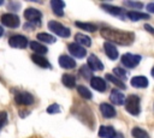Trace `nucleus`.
<instances>
[{
	"mask_svg": "<svg viewBox=\"0 0 154 138\" xmlns=\"http://www.w3.org/2000/svg\"><path fill=\"white\" fill-rule=\"evenodd\" d=\"M51 7L53 10V13L55 16H59V17H63L64 16V7H65V2L64 1H60V0H52L51 1Z\"/></svg>",
	"mask_w": 154,
	"mask_h": 138,
	"instance_id": "f3484780",
	"label": "nucleus"
},
{
	"mask_svg": "<svg viewBox=\"0 0 154 138\" xmlns=\"http://www.w3.org/2000/svg\"><path fill=\"white\" fill-rule=\"evenodd\" d=\"M124 5L129 6V7H132V8H136V10L142 8V6H143L142 2H135V1H124Z\"/></svg>",
	"mask_w": 154,
	"mask_h": 138,
	"instance_id": "473e14b6",
	"label": "nucleus"
},
{
	"mask_svg": "<svg viewBox=\"0 0 154 138\" xmlns=\"http://www.w3.org/2000/svg\"><path fill=\"white\" fill-rule=\"evenodd\" d=\"M100 34L103 38H106L111 42L122 44V46H129L135 40V35L132 32L120 31V30L111 29V28H102L100 30Z\"/></svg>",
	"mask_w": 154,
	"mask_h": 138,
	"instance_id": "f257e3e1",
	"label": "nucleus"
},
{
	"mask_svg": "<svg viewBox=\"0 0 154 138\" xmlns=\"http://www.w3.org/2000/svg\"><path fill=\"white\" fill-rule=\"evenodd\" d=\"M24 17L29 23H32L34 25H40L41 24V18H42V13L41 11H38L37 8L34 7H28L24 11Z\"/></svg>",
	"mask_w": 154,
	"mask_h": 138,
	"instance_id": "20e7f679",
	"label": "nucleus"
},
{
	"mask_svg": "<svg viewBox=\"0 0 154 138\" xmlns=\"http://www.w3.org/2000/svg\"><path fill=\"white\" fill-rule=\"evenodd\" d=\"M90 85L93 89H95L96 91H100V92H103L107 89V84H106L105 79H102L101 77H91Z\"/></svg>",
	"mask_w": 154,
	"mask_h": 138,
	"instance_id": "f8f14e48",
	"label": "nucleus"
},
{
	"mask_svg": "<svg viewBox=\"0 0 154 138\" xmlns=\"http://www.w3.org/2000/svg\"><path fill=\"white\" fill-rule=\"evenodd\" d=\"M19 115H20L22 118H24V116L29 115V112H19Z\"/></svg>",
	"mask_w": 154,
	"mask_h": 138,
	"instance_id": "4c0bfd02",
	"label": "nucleus"
},
{
	"mask_svg": "<svg viewBox=\"0 0 154 138\" xmlns=\"http://www.w3.org/2000/svg\"><path fill=\"white\" fill-rule=\"evenodd\" d=\"M101 7L106 12H108V13H111L113 16H120V14H123V8H120L118 6H113V5H108V4H101Z\"/></svg>",
	"mask_w": 154,
	"mask_h": 138,
	"instance_id": "b1692460",
	"label": "nucleus"
},
{
	"mask_svg": "<svg viewBox=\"0 0 154 138\" xmlns=\"http://www.w3.org/2000/svg\"><path fill=\"white\" fill-rule=\"evenodd\" d=\"M2 35H4V28H2L1 25H0V37H1Z\"/></svg>",
	"mask_w": 154,
	"mask_h": 138,
	"instance_id": "58836bf2",
	"label": "nucleus"
},
{
	"mask_svg": "<svg viewBox=\"0 0 154 138\" xmlns=\"http://www.w3.org/2000/svg\"><path fill=\"white\" fill-rule=\"evenodd\" d=\"M140 61H141V55H136L131 53H125L122 55V64L125 67L134 68L140 64Z\"/></svg>",
	"mask_w": 154,
	"mask_h": 138,
	"instance_id": "6e6552de",
	"label": "nucleus"
},
{
	"mask_svg": "<svg viewBox=\"0 0 154 138\" xmlns=\"http://www.w3.org/2000/svg\"><path fill=\"white\" fill-rule=\"evenodd\" d=\"M109 100H111V102L114 103V104H123V103L125 102V96H124V94H122L119 90L113 89V90L111 91V94H109Z\"/></svg>",
	"mask_w": 154,
	"mask_h": 138,
	"instance_id": "a211bd4d",
	"label": "nucleus"
},
{
	"mask_svg": "<svg viewBox=\"0 0 154 138\" xmlns=\"http://www.w3.org/2000/svg\"><path fill=\"white\" fill-rule=\"evenodd\" d=\"M0 19H1V23H2L5 26L12 28V29L18 28L19 24H20L19 17H18L17 14H14V13H4Z\"/></svg>",
	"mask_w": 154,
	"mask_h": 138,
	"instance_id": "0eeeda50",
	"label": "nucleus"
},
{
	"mask_svg": "<svg viewBox=\"0 0 154 138\" xmlns=\"http://www.w3.org/2000/svg\"><path fill=\"white\" fill-rule=\"evenodd\" d=\"M152 76H153V77H154V67H153V68H152Z\"/></svg>",
	"mask_w": 154,
	"mask_h": 138,
	"instance_id": "ea45409f",
	"label": "nucleus"
},
{
	"mask_svg": "<svg viewBox=\"0 0 154 138\" xmlns=\"http://www.w3.org/2000/svg\"><path fill=\"white\" fill-rule=\"evenodd\" d=\"M47 25H48V29L52 32H54L55 35H58L60 37H69L70 34H71L69 28H66L65 25H63L61 23H59L57 20H49Z\"/></svg>",
	"mask_w": 154,
	"mask_h": 138,
	"instance_id": "7ed1b4c3",
	"label": "nucleus"
},
{
	"mask_svg": "<svg viewBox=\"0 0 154 138\" xmlns=\"http://www.w3.org/2000/svg\"><path fill=\"white\" fill-rule=\"evenodd\" d=\"M99 137H101V138H117V132L112 126H100Z\"/></svg>",
	"mask_w": 154,
	"mask_h": 138,
	"instance_id": "4468645a",
	"label": "nucleus"
},
{
	"mask_svg": "<svg viewBox=\"0 0 154 138\" xmlns=\"http://www.w3.org/2000/svg\"><path fill=\"white\" fill-rule=\"evenodd\" d=\"M36 38H37L38 41L45 42V43H48V44L54 43V42L57 41V38H55L53 35H49V34H47V32H38V34L36 35Z\"/></svg>",
	"mask_w": 154,
	"mask_h": 138,
	"instance_id": "393cba45",
	"label": "nucleus"
},
{
	"mask_svg": "<svg viewBox=\"0 0 154 138\" xmlns=\"http://www.w3.org/2000/svg\"><path fill=\"white\" fill-rule=\"evenodd\" d=\"M87 66L91 71H102L103 70V64L101 62V60L95 54H90L89 55V58L87 60Z\"/></svg>",
	"mask_w": 154,
	"mask_h": 138,
	"instance_id": "9d476101",
	"label": "nucleus"
},
{
	"mask_svg": "<svg viewBox=\"0 0 154 138\" xmlns=\"http://www.w3.org/2000/svg\"><path fill=\"white\" fill-rule=\"evenodd\" d=\"M75 40H76V43H78L79 46L90 47V44H91L90 37L87 36V35H84V34H81V32H78V34L75 35Z\"/></svg>",
	"mask_w": 154,
	"mask_h": 138,
	"instance_id": "4be33fe9",
	"label": "nucleus"
},
{
	"mask_svg": "<svg viewBox=\"0 0 154 138\" xmlns=\"http://www.w3.org/2000/svg\"><path fill=\"white\" fill-rule=\"evenodd\" d=\"M130 83L134 88H146L148 85V79L144 76H135L131 78Z\"/></svg>",
	"mask_w": 154,
	"mask_h": 138,
	"instance_id": "6ab92c4d",
	"label": "nucleus"
},
{
	"mask_svg": "<svg viewBox=\"0 0 154 138\" xmlns=\"http://www.w3.org/2000/svg\"><path fill=\"white\" fill-rule=\"evenodd\" d=\"M100 112H101V114H102L105 118H107V119L114 118L116 114H117L114 107L111 106L109 103H106V102H103V103L100 104Z\"/></svg>",
	"mask_w": 154,
	"mask_h": 138,
	"instance_id": "ddd939ff",
	"label": "nucleus"
},
{
	"mask_svg": "<svg viewBox=\"0 0 154 138\" xmlns=\"http://www.w3.org/2000/svg\"><path fill=\"white\" fill-rule=\"evenodd\" d=\"M59 112H60V107L57 103H53V104L48 106V108H47V113L48 114H55V113H59Z\"/></svg>",
	"mask_w": 154,
	"mask_h": 138,
	"instance_id": "2f4dec72",
	"label": "nucleus"
},
{
	"mask_svg": "<svg viewBox=\"0 0 154 138\" xmlns=\"http://www.w3.org/2000/svg\"><path fill=\"white\" fill-rule=\"evenodd\" d=\"M144 28H146V30H147V31H150L152 34H154V28H153V26H150L149 24H146V25H144Z\"/></svg>",
	"mask_w": 154,
	"mask_h": 138,
	"instance_id": "e433bc0d",
	"label": "nucleus"
},
{
	"mask_svg": "<svg viewBox=\"0 0 154 138\" xmlns=\"http://www.w3.org/2000/svg\"><path fill=\"white\" fill-rule=\"evenodd\" d=\"M61 82H63V84H64L66 88H69V89H72V88L76 86V77L72 76V74H67V73L63 74Z\"/></svg>",
	"mask_w": 154,
	"mask_h": 138,
	"instance_id": "5701e85b",
	"label": "nucleus"
},
{
	"mask_svg": "<svg viewBox=\"0 0 154 138\" xmlns=\"http://www.w3.org/2000/svg\"><path fill=\"white\" fill-rule=\"evenodd\" d=\"M19 7H20V4L19 2H10L8 4V8H12L13 11H17Z\"/></svg>",
	"mask_w": 154,
	"mask_h": 138,
	"instance_id": "f704fd0d",
	"label": "nucleus"
},
{
	"mask_svg": "<svg viewBox=\"0 0 154 138\" xmlns=\"http://www.w3.org/2000/svg\"><path fill=\"white\" fill-rule=\"evenodd\" d=\"M125 109L131 115H138L140 114V97L137 95H130L125 100Z\"/></svg>",
	"mask_w": 154,
	"mask_h": 138,
	"instance_id": "f03ea898",
	"label": "nucleus"
},
{
	"mask_svg": "<svg viewBox=\"0 0 154 138\" xmlns=\"http://www.w3.org/2000/svg\"><path fill=\"white\" fill-rule=\"evenodd\" d=\"M8 44H10L12 48L24 49V48H26V46L29 44V41H28V38H26L24 35L16 34V35H12V36L8 37Z\"/></svg>",
	"mask_w": 154,
	"mask_h": 138,
	"instance_id": "39448f33",
	"label": "nucleus"
},
{
	"mask_svg": "<svg viewBox=\"0 0 154 138\" xmlns=\"http://www.w3.org/2000/svg\"><path fill=\"white\" fill-rule=\"evenodd\" d=\"M126 17L132 22H137V20H141V19H148L149 14L142 13V12H138V11H129V12H126Z\"/></svg>",
	"mask_w": 154,
	"mask_h": 138,
	"instance_id": "aec40b11",
	"label": "nucleus"
},
{
	"mask_svg": "<svg viewBox=\"0 0 154 138\" xmlns=\"http://www.w3.org/2000/svg\"><path fill=\"white\" fill-rule=\"evenodd\" d=\"M29 46H30V49L35 52V54H38V55H43L48 52V48H46L43 44L36 42V41H31L29 42Z\"/></svg>",
	"mask_w": 154,
	"mask_h": 138,
	"instance_id": "412c9836",
	"label": "nucleus"
},
{
	"mask_svg": "<svg viewBox=\"0 0 154 138\" xmlns=\"http://www.w3.org/2000/svg\"><path fill=\"white\" fill-rule=\"evenodd\" d=\"M147 10H148V12H150V13H154V2H150V4H148V5H147Z\"/></svg>",
	"mask_w": 154,
	"mask_h": 138,
	"instance_id": "c9c22d12",
	"label": "nucleus"
},
{
	"mask_svg": "<svg viewBox=\"0 0 154 138\" xmlns=\"http://www.w3.org/2000/svg\"><path fill=\"white\" fill-rule=\"evenodd\" d=\"M67 49H69V52L71 53V55L75 56V58H77V59H82V58H84V56L87 55L85 48H83L82 46H79V44L76 43V42L69 43V44H67Z\"/></svg>",
	"mask_w": 154,
	"mask_h": 138,
	"instance_id": "1a4fd4ad",
	"label": "nucleus"
},
{
	"mask_svg": "<svg viewBox=\"0 0 154 138\" xmlns=\"http://www.w3.org/2000/svg\"><path fill=\"white\" fill-rule=\"evenodd\" d=\"M79 74H82L83 78H85V79L93 77V76H91V70H90L87 65H83V66L79 68Z\"/></svg>",
	"mask_w": 154,
	"mask_h": 138,
	"instance_id": "c756f323",
	"label": "nucleus"
},
{
	"mask_svg": "<svg viewBox=\"0 0 154 138\" xmlns=\"http://www.w3.org/2000/svg\"><path fill=\"white\" fill-rule=\"evenodd\" d=\"M31 60H32L37 66H40V67H42V68H52L51 62H49L45 56H42V55L32 54V55H31Z\"/></svg>",
	"mask_w": 154,
	"mask_h": 138,
	"instance_id": "dca6fc26",
	"label": "nucleus"
},
{
	"mask_svg": "<svg viewBox=\"0 0 154 138\" xmlns=\"http://www.w3.org/2000/svg\"><path fill=\"white\" fill-rule=\"evenodd\" d=\"M103 49H105L106 55H107L111 60H116V59L118 58V50H117L116 46L112 44L111 42H105V43H103Z\"/></svg>",
	"mask_w": 154,
	"mask_h": 138,
	"instance_id": "2eb2a0df",
	"label": "nucleus"
},
{
	"mask_svg": "<svg viewBox=\"0 0 154 138\" xmlns=\"http://www.w3.org/2000/svg\"><path fill=\"white\" fill-rule=\"evenodd\" d=\"M105 77H106V79H107V80H109L111 83H113V84H114V85H117L118 88H120V89H125V88H126V86H125V84H124V82H123V80H120L119 78H117L116 76H113V74H111V73H107Z\"/></svg>",
	"mask_w": 154,
	"mask_h": 138,
	"instance_id": "bb28decb",
	"label": "nucleus"
},
{
	"mask_svg": "<svg viewBox=\"0 0 154 138\" xmlns=\"http://www.w3.org/2000/svg\"><path fill=\"white\" fill-rule=\"evenodd\" d=\"M131 134H132L134 138H149L148 133L144 130L140 128V127H134L132 131H131Z\"/></svg>",
	"mask_w": 154,
	"mask_h": 138,
	"instance_id": "c85d7f7f",
	"label": "nucleus"
},
{
	"mask_svg": "<svg viewBox=\"0 0 154 138\" xmlns=\"http://www.w3.org/2000/svg\"><path fill=\"white\" fill-rule=\"evenodd\" d=\"M35 101L34 96L28 91H17L14 94V102L18 106H30Z\"/></svg>",
	"mask_w": 154,
	"mask_h": 138,
	"instance_id": "423d86ee",
	"label": "nucleus"
},
{
	"mask_svg": "<svg viewBox=\"0 0 154 138\" xmlns=\"http://www.w3.org/2000/svg\"><path fill=\"white\" fill-rule=\"evenodd\" d=\"M6 122H7V113L2 110L0 112V130L6 125Z\"/></svg>",
	"mask_w": 154,
	"mask_h": 138,
	"instance_id": "72a5a7b5",
	"label": "nucleus"
},
{
	"mask_svg": "<svg viewBox=\"0 0 154 138\" xmlns=\"http://www.w3.org/2000/svg\"><path fill=\"white\" fill-rule=\"evenodd\" d=\"M77 91H78L79 96H82V97L85 98V100H90V98L93 97L90 90H89L87 86H84V85H77Z\"/></svg>",
	"mask_w": 154,
	"mask_h": 138,
	"instance_id": "cd10ccee",
	"label": "nucleus"
},
{
	"mask_svg": "<svg viewBox=\"0 0 154 138\" xmlns=\"http://www.w3.org/2000/svg\"><path fill=\"white\" fill-rule=\"evenodd\" d=\"M59 65L60 67L63 68H66V70H72L76 67V61L75 59H72L71 56L66 55V54H63L59 56Z\"/></svg>",
	"mask_w": 154,
	"mask_h": 138,
	"instance_id": "9b49d317",
	"label": "nucleus"
},
{
	"mask_svg": "<svg viewBox=\"0 0 154 138\" xmlns=\"http://www.w3.org/2000/svg\"><path fill=\"white\" fill-rule=\"evenodd\" d=\"M113 73L116 74L117 78H122V79H126V72L125 70H123L122 67H114L113 68Z\"/></svg>",
	"mask_w": 154,
	"mask_h": 138,
	"instance_id": "7c9ffc66",
	"label": "nucleus"
},
{
	"mask_svg": "<svg viewBox=\"0 0 154 138\" xmlns=\"http://www.w3.org/2000/svg\"><path fill=\"white\" fill-rule=\"evenodd\" d=\"M2 4H4V1H2V0H0V5H2Z\"/></svg>",
	"mask_w": 154,
	"mask_h": 138,
	"instance_id": "a19ab883",
	"label": "nucleus"
},
{
	"mask_svg": "<svg viewBox=\"0 0 154 138\" xmlns=\"http://www.w3.org/2000/svg\"><path fill=\"white\" fill-rule=\"evenodd\" d=\"M75 25L77 26V28H79V29H82V30H85V31H90V32H93V31H95L97 28H96V25H94V24H91V23H83V22H75Z\"/></svg>",
	"mask_w": 154,
	"mask_h": 138,
	"instance_id": "a878e982",
	"label": "nucleus"
}]
</instances>
